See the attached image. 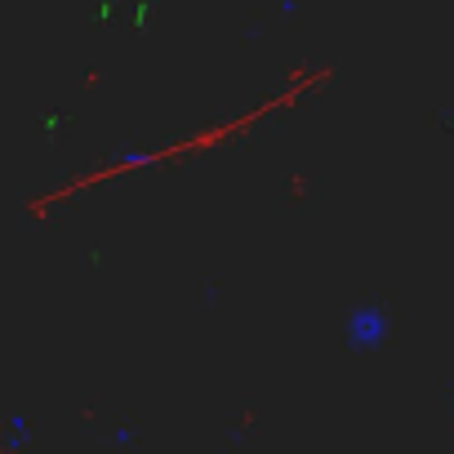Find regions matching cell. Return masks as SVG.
<instances>
[{"label": "cell", "mask_w": 454, "mask_h": 454, "mask_svg": "<svg viewBox=\"0 0 454 454\" xmlns=\"http://www.w3.org/2000/svg\"><path fill=\"white\" fill-rule=\"evenodd\" d=\"M387 312L383 308H374V303H361V308H352L348 312V325H343V339H348V348L352 352H374V348H383L387 343Z\"/></svg>", "instance_id": "6da1fadb"}]
</instances>
